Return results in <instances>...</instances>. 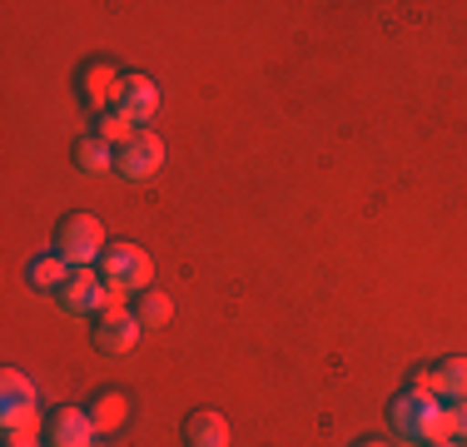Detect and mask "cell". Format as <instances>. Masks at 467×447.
<instances>
[{
  "mask_svg": "<svg viewBox=\"0 0 467 447\" xmlns=\"http://www.w3.org/2000/svg\"><path fill=\"white\" fill-rule=\"evenodd\" d=\"M452 442L467 447V402H452Z\"/></svg>",
  "mask_w": 467,
  "mask_h": 447,
  "instance_id": "obj_20",
  "label": "cell"
},
{
  "mask_svg": "<svg viewBox=\"0 0 467 447\" xmlns=\"http://www.w3.org/2000/svg\"><path fill=\"white\" fill-rule=\"evenodd\" d=\"M95 134H99L105 144H115V150H125V144L140 134V125H135L130 115H119V109H109V115H99V120H95Z\"/></svg>",
  "mask_w": 467,
  "mask_h": 447,
  "instance_id": "obj_17",
  "label": "cell"
},
{
  "mask_svg": "<svg viewBox=\"0 0 467 447\" xmlns=\"http://www.w3.org/2000/svg\"><path fill=\"white\" fill-rule=\"evenodd\" d=\"M140 338H144V323L135 318V313H119V318H99V328H95V348L99 353H135L140 348Z\"/></svg>",
  "mask_w": 467,
  "mask_h": 447,
  "instance_id": "obj_8",
  "label": "cell"
},
{
  "mask_svg": "<svg viewBox=\"0 0 467 447\" xmlns=\"http://www.w3.org/2000/svg\"><path fill=\"white\" fill-rule=\"evenodd\" d=\"M105 249H109V239H105V224L95 214H70L55 229V254L70 268H95L105 259Z\"/></svg>",
  "mask_w": 467,
  "mask_h": 447,
  "instance_id": "obj_1",
  "label": "cell"
},
{
  "mask_svg": "<svg viewBox=\"0 0 467 447\" xmlns=\"http://www.w3.org/2000/svg\"><path fill=\"white\" fill-rule=\"evenodd\" d=\"M80 95H85V105L95 109V120H99V115H109V109H119L125 75H119L109 60H85L80 65Z\"/></svg>",
  "mask_w": 467,
  "mask_h": 447,
  "instance_id": "obj_3",
  "label": "cell"
},
{
  "mask_svg": "<svg viewBox=\"0 0 467 447\" xmlns=\"http://www.w3.org/2000/svg\"><path fill=\"white\" fill-rule=\"evenodd\" d=\"M119 115H130L140 130H150V125H154V115H160V85H154L150 75H125Z\"/></svg>",
  "mask_w": 467,
  "mask_h": 447,
  "instance_id": "obj_6",
  "label": "cell"
},
{
  "mask_svg": "<svg viewBox=\"0 0 467 447\" xmlns=\"http://www.w3.org/2000/svg\"><path fill=\"white\" fill-rule=\"evenodd\" d=\"M160 170H164V140L154 130H140L135 140L119 150V170L115 174H125V179H135V184H140V179H154Z\"/></svg>",
  "mask_w": 467,
  "mask_h": 447,
  "instance_id": "obj_4",
  "label": "cell"
},
{
  "mask_svg": "<svg viewBox=\"0 0 467 447\" xmlns=\"http://www.w3.org/2000/svg\"><path fill=\"white\" fill-rule=\"evenodd\" d=\"M36 447H40V442H36Z\"/></svg>",
  "mask_w": 467,
  "mask_h": 447,
  "instance_id": "obj_24",
  "label": "cell"
},
{
  "mask_svg": "<svg viewBox=\"0 0 467 447\" xmlns=\"http://www.w3.org/2000/svg\"><path fill=\"white\" fill-rule=\"evenodd\" d=\"M135 318L144 323V328H164V323L174 318V304L164 288H144V294L135 298Z\"/></svg>",
  "mask_w": 467,
  "mask_h": 447,
  "instance_id": "obj_16",
  "label": "cell"
},
{
  "mask_svg": "<svg viewBox=\"0 0 467 447\" xmlns=\"http://www.w3.org/2000/svg\"><path fill=\"white\" fill-rule=\"evenodd\" d=\"M358 447H388L383 438H368V442H358Z\"/></svg>",
  "mask_w": 467,
  "mask_h": 447,
  "instance_id": "obj_21",
  "label": "cell"
},
{
  "mask_svg": "<svg viewBox=\"0 0 467 447\" xmlns=\"http://www.w3.org/2000/svg\"><path fill=\"white\" fill-rule=\"evenodd\" d=\"M46 432H50V447H95L99 442V432L90 422V408H60Z\"/></svg>",
  "mask_w": 467,
  "mask_h": 447,
  "instance_id": "obj_7",
  "label": "cell"
},
{
  "mask_svg": "<svg viewBox=\"0 0 467 447\" xmlns=\"http://www.w3.org/2000/svg\"><path fill=\"white\" fill-rule=\"evenodd\" d=\"M55 298H60L65 313H99V298H105V278H99V268H75Z\"/></svg>",
  "mask_w": 467,
  "mask_h": 447,
  "instance_id": "obj_5",
  "label": "cell"
},
{
  "mask_svg": "<svg viewBox=\"0 0 467 447\" xmlns=\"http://www.w3.org/2000/svg\"><path fill=\"white\" fill-rule=\"evenodd\" d=\"M130 412H135V408H130V398L115 393V388H109V393H99V398L90 402V422H95L99 438H115V432H125Z\"/></svg>",
  "mask_w": 467,
  "mask_h": 447,
  "instance_id": "obj_11",
  "label": "cell"
},
{
  "mask_svg": "<svg viewBox=\"0 0 467 447\" xmlns=\"http://www.w3.org/2000/svg\"><path fill=\"white\" fill-rule=\"evenodd\" d=\"M442 447H462V442H442Z\"/></svg>",
  "mask_w": 467,
  "mask_h": 447,
  "instance_id": "obj_23",
  "label": "cell"
},
{
  "mask_svg": "<svg viewBox=\"0 0 467 447\" xmlns=\"http://www.w3.org/2000/svg\"><path fill=\"white\" fill-rule=\"evenodd\" d=\"M408 388H413L418 398H438V402H442V368H438V363H422Z\"/></svg>",
  "mask_w": 467,
  "mask_h": 447,
  "instance_id": "obj_19",
  "label": "cell"
},
{
  "mask_svg": "<svg viewBox=\"0 0 467 447\" xmlns=\"http://www.w3.org/2000/svg\"><path fill=\"white\" fill-rule=\"evenodd\" d=\"M428 402H438V398H418L413 388H403L393 402H388V418H393V428L403 432V438H413V428H418V418H422V408Z\"/></svg>",
  "mask_w": 467,
  "mask_h": 447,
  "instance_id": "obj_15",
  "label": "cell"
},
{
  "mask_svg": "<svg viewBox=\"0 0 467 447\" xmlns=\"http://www.w3.org/2000/svg\"><path fill=\"white\" fill-rule=\"evenodd\" d=\"M70 274H75V268L65 264L55 249L36 254V259L26 264V284L36 288V294H60V288H65V278H70Z\"/></svg>",
  "mask_w": 467,
  "mask_h": 447,
  "instance_id": "obj_10",
  "label": "cell"
},
{
  "mask_svg": "<svg viewBox=\"0 0 467 447\" xmlns=\"http://www.w3.org/2000/svg\"><path fill=\"white\" fill-rule=\"evenodd\" d=\"M95 447H109V442H105V438H99V442H95Z\"/></svg>",
  "mask_w": 467,
  "mask_h": 447,
  "instance_id": "obj_22",
  "label": "cell"
},
{
  "mask_svg": "<svg viewBox=\"0 0 467 447\" xmlns=\"http://www.w3.org/2000/svg\"><path fill=\"white\" fill-rule=\"evenodd\" d=\"M413 442H428V447H442L452 442V402H428L413 428Z\"/></svg>",
  "mask_w": 467,
  "mask_h": 447,
  "instance_id": "obj_12",
  "label": "cell"
},
{
  "mask_svg": "<svg viewBox=\"0 0 467 447\" xmlns=\"http://www.w3.org/2000/svg\"><path fill=\"white\" fill-rule=\"evenodd\" d=\"M99 278H105L109 288H125V294H144V288H154V259L140 249V244H109L105 259L95 264Z\"/></svg>",
  "mask_w": 467,
  "mask_h": 447,
  "instance_id": "obj_2",
  "label": "cell"
},
{
  "mask_svg": "<svg viewBox=\"0 0 467 447\" xmlns=\"http://www.w3.org/2000/svg\"><path fill=\"white\" fill-rule=\"evenodd\" d=\"M442 402H467V358H442Z\"/></svg>",
  "mask_w": 467,
  "mask_h": 447,
  "instance_id": "obj_18",
  "label": "cell"
},
{
  "mask_svg": "<svg viewBox=\"0 0 467 447\" xmlns=\"http://www.w3.org/2000/svg\"><path fill=\"white\" fill-rule=\"evenodd\" d=\"M234 442V428L224 412L214 408H199L184 418V447H229Z\"/></svg>",
  "mask_w": 467,
  "mask_h": 447,
  "instance_id": "obj_9",
  "label": "cell"
},
{
  "mask_svg": "<svg viewBox=\"0 0 467 447\" xmlns=\"http://www.w3.org/2000/svg\"><path fill=\"white\" fill-rule=\"evenodd\" d=\"M16 408H40V393L20 368H5L0 373V412H16Z\"/></svg>",
  "mask_w": 467,
  "mask_h": 447,
  "instance_id": "obj_14",
  "label": "cell"
},
{
  "mask_svg": "<svg viewBox=\"0 0 467 447\" xmlns=\"http://www.w3.org/2000/svg\"><path fill=\"white\" fill-rule=\"evenodd\" d=\"M75 164H80L85 174H109V170H119V150L105 144L99 134H85V140L75 144Z\"/></svg>",
  "mask_w": 467,
  "mask_h": 447,
  "instance_id": "obj_13",
  "label": "cell"
}]
</instances>
